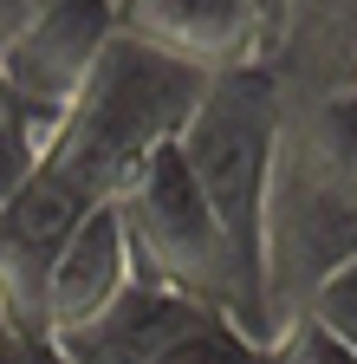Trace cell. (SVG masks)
<instances>
[{
	"instance_id": "6da1fadb",
	"label": "cell",
	"mask_w": 357,
	"mask_h": 364,
	"mask_svg": "<svg viewBox=\"0 0 357 364\" xmlns=\"http://www.w3.org/2000/svg\"><path fill=\"white\" fill-rule=\"evenodd\" d=\"M202 91H208V72L169 59L130 33H111L98 72L59 111L53 169H65L92 202H117L123 182L182 136Z\"/></svg>"
},
{
	"instance_id": "7a4b0ae2",
	"label": "cell",
	"mask_w": 357,
	"mask_h": 364,
	"mask_svg": "<svg viewBox=\"0 0 357 364\" xmlns=\"http://www.w3.org/2000/svg\"><path fill=\"white\" fill-rule=\"evenodd\" d=\"M280 117H286V85H280L273 59H253V65L214 72L202 105L182 124V136H175L182 169L202 189L208 215L221 221V235L234 241L253 293H260V221H266V182H273Z\"/></svg>"
},
{
	"instance_id": "3957f363",
	"label": "cell",
	"mask_w": 357,
	"mask_h": 364,
	"mask_svg": "<svg viewBox=\"0 0 357 364\" xmlns=\"http://www.w3.org/2000/svg\"><path fill=\"white\" fill-rule=\"evenodd\" d=\"M117 215H123V235H130V260H137L143 280L182 293L221 318H234L247 338L266 345V312L260 293L247 280V267L234 254V241L221 235V221L208 215L202 189L182 169V150H156L137 176L117 189Z\"/></svg>"
},
{
	"instance_id": "277c9868",
	"label": "cell",
	"mask_w": 357,
	"mask_h": 364,
	"mask_svg": "<svg viewBox=\"0 0 357 364\" xmlns=\"http://www.w3.org/2000/svg\"><path fill=\"white\" fill-rule=\"evenodd\" d=\"M111 33H117V0H33L20 33L0 46V78L26 111L59 117L98 72Z\"/></svg>"
},
{
	"instance_id": "5b68a950",
	"label": "cell",
	"mask_w": 357,
	"mask_h": 364,
	"mask_svg": "<svg viewBox=\"0 0 357 364\" xmlns=\"http://www.w3.org/2000/svg\"><path fill=\"white\" fill-rule=\"evenodd\" d=\"M98 202L78 189L65 169H39L26 189L0 208V312L13 318L20 332L39 338V293H46V273L65 254V241L78 235V221Z\"/></svg>"
},
{
	"instance_id": "8992f818",
	"label": "cell",
	"mask_w": 357,
	"mask_h": 364,
	"mask_svg": "<svg viewBox=\"0 0 357 364\" xmlns=\"http://www.w3.org/2000/svg\"><path fill=\"white\" fill-rule=\"evenodd\" d=\"M117 33L208 78L273 53V14L260 0H117Z\"/></svg>"
},
{
	"instance_id": "52a82bcc",
	"label": "cell",
	"mask_w": 357,
	"mask_h": 364,
	"mask_svg": "<svg viewBox=\"0 0 357 364\" xmlns=\"http://www.w3.org/2000/svg\"><path fill=\"white\" fill-rule=\"evenodd\" d=\"M137 280V260H130V235L117 202H98L78 221V235L65 241V254L46 273V293H39V338L59 345L78 326H92L98 312L117 306V293Z\"/></svg>"
},
{
	"instance_id": "ba28073f",
	"label": "cell",
	"mask_w": 357,
	"mask_h": 364,
	"mask_svg": "<svg viewBox=\"0 0 357 364\" xmlns=\"http://www.w3.org/2000/svg\"><path fill=\"white\" fill-rule=\"evenodd\" d=\"M195 318H208V306H195V299H182V293H169V287H156V280L137 273V280L117 293L111 312H98L92 326H78L53 351L65 364H156Z\"/></svg>"
},
{
	"instance_id": "9c48e42d",
	"label": "cell",
	"mask_w": 357,
	"mask_h": 364,
	"mask_svg": "<svg viewBox=\"0 0 357 364\" xmlns=\"http://www.w3.org/2000/svg\"><path fill=\"white\" fill-rule=\"evenodd\" d=\"M266 59L286 91H357V0H286Z\"/></svg>"
},
{
	"instance_id": "30bf717a",
	"label": "cell",
	"mask_w": 357,
	"mask_h": 364,
	"mask_svg": "<svg viewBox=\"0 0 357 364\" xmlns=\"http://www.w3.org/2000/svg\"><path fill=\"white\" fill-rule=\"evenodd\" d=\"M53 130H59V117H46V111H13L7 124H0V208H7L26 182L46 169V156H53Z\"/></svg>"
},
{
	"instance_id": "8fae6325",
	"label": "cell",
	"mask_w": 357,
	"mask_h": 364,
	"mask_svg": "<svg viewBox=\"0 0 357 364\" xmlns=\"http://www.w3.org/2000/svg\"><path fill=\"white\" fill-rule=\"evenodd\" d=\"M156 364H266V345H260V338H247L234 318L208 312V318H195V326L175 338Z\"/></svg>"
},
{
	"instance_id": "7c38bea8",
	"label": "cell",
	"mask_w": 357,
	"mask_h": 364,
	"mask_svg": "<svg viewBox=\"0 0 357 364\" xmlns=\"http://www.w3.org/2000/svg\"><path fill=\"white\" fill-rule=\"evenodd\" d=\"M299 318L325 326L338 345H351V351H357V260H344L331 280H319V293L299 306Z\"/></svg>"
},
{
	"instance_id": "4fadbf2b",
	"label": "cell",
	"mask_w": 357,
	"mask_h": 364,
	"mask_svg": "<svg viewBox=\"0 0 357 364\" xmlns=\"http://www.w3.org/2000/svg\"><path fill=\"white\" fill-rule=\"evenodd\" d=\"M266 364H357V351L338 345L325 326H312V318H286V326L266 338Z\"/></svg>"
},
{
	"instance_id": "5bb4252c",
	"label": "cell",
	"mask_w": 357,
	"mask_h": 364,
	"mask_svg": "<svg viewBox=\"0 0 357 364\" xmlns=\"http://www.w3.org/2000/svg\"><path fill=\"white\" fill-rule=\"evenodd\" d=\"M26 14H33V0H0V46L20 33V20H26Z\"/></svg>"
},
{
	"instance_id": "9a60e30c",
	"label": "cell",
	"mask_w": 357,
	"mask_h": 364,
	"mask_svg": "<svg viewBox=\"0 0 357 364\" xmlns=\"http://www.w3.org/2000/svg\"><path fill=\"white\" fill-rule=\"evenodd\" d=\"M13 111H20V98H13V91H7V78H0V124H7Z\"/></svg>"
},
{
	"instance_id": "2e32d148",
	"label": "cell",
	"mask_w": 357,
	"mask_h": 364,
	"mask_svg": "<svg viewBox=\"0 0 357 364\" xmlns=\"http://www.w3.org/2000/svg\"><path fill=\"white\" fill-rule=\"evenodd\" d=\"M260 7H266V14H273V33H280V7H286V0H260Z\"/></svg>"
}]
</instances>
